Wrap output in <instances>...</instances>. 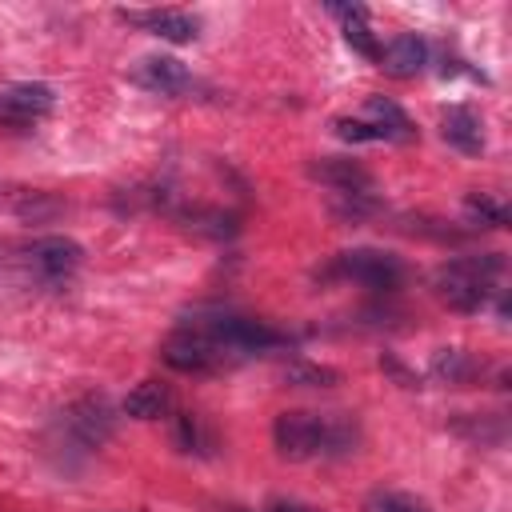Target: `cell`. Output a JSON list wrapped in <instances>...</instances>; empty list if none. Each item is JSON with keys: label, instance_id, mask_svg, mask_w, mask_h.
I'll list each match as a JSON object with an SVG mask.
<instances>
[{"label": "cell", "instance_id": "1", "mask_svg": "<svg viewBox=\"0 0 512 512\" xmlns=\"http://www.w3.org/2000/svg\"><path fill=\"white\" fill-rule=\"evenodd\" d=\"M276 452L284 460H316V456H344L356 448L360 428L352 416L340 412H280L272 424Z\"/></svg>", "mask_w": 512, "mask_h": 512}, {"label": "cell", "instance_id": "2", "mask_svg": "<svg viewBox=\"0 0 512 512\" xmlns=\"http://www.w3.org/2000/svg\"><path fill=\"white\" fill-rule=\"evenodd\" d=\"M504 272L500 252H484V256H456L448 264H440L436 272V292L448 308L456 312H476L488 304V296L496 292V276Z\"/></svg>", "mask_w": 512, "mask_h": 512}, {"label": "cell", "instance_id": "3", "mask_svg": "<svg viewBox=\"0 0 512 512\" xmlns=\"http://www.w3.org/2000/svg\"><path fill=\"white\" fill-rule=\"evenodd\" d=\"M184 324H192L196 332H204L232 364L256 356V352H268L276 344H284V336L264 324V320H252V316H240V312H196L188 316Z\"/></svg>", "mask_w": 512, "mask_h": 512}, {"label": "cell", "instance_id": "4", "mask_svg": "<svg viewBox=\"0 0 512 512\" xmlns=\"http://www.w3.org/2000/svg\"><path fill=\"white\" fill-rule=\"evenodd\" d=\"M336 272L372 288V292H396L404 284V264L400 256L384 252V248H352L336 256Z\"/></svg>", "mask_w": 512, "mask_h": 512}, {"label": "cell", "instance_id": "5", "mask_svg": "<svg viewBox=\"0 0 512 512\" xmlns=\"http://www.w3.org/2000/svg\"><path fill=\"white\" fill-rule=\"evenodd\" d=\"M160 356H164V364H172L176 372H220V368H232V360H228L204 332H196L192 324H180V328L164 340Z\"/></svg>", "mask_w": 512, "mask_h": 512}, {"label": "cell", "instance_id": "6", "mask_svg": "<svg viewBox=\"0 0 512 512\" xmlns=\"http://www.w3.org/2000/svg\"><path fill=\"white\" fill-rule=\"evenodd\" d=\"M64 428H68L80 444L100 448V444L112 436V428H116L112 404H108L104 396H80L76 404H68V408H64Z\"/></svg>", "mask_w": 512, "mask_h": 512}, {"label": "cell", "instance_id": "7", "mask_svg": "<svg viewBox=\"0 0 512 512\" xmlns=\"http://www.w3.org/2000/svg\"><path fill=\"white\" fill-rule=\"evenodd\" d=\"M308 172L324 188H332V196H372L376 192L372 172L360 160H348V156H320V160L308 164Z\"/></svg>", "mask_w": 512, "mask_h": 512}, {"label": "cell", "instance_id": "8", "mask_svg": "<svg viewBox=\"0 0 512 512\" xmlns=\"http://www.w3.org/2000/svg\"><path fill=\"white\" fill-rule=\"evenodd\" d=\"M80 260H84V252H80V244L76 240H68V236H40V240H32V248H28V264L44 276V280H68L76 268H80Z\"/></svg>", "mask_w": 512, "mask_h": 512}, {"label": "cell", "instance_id": "9", "mask_svg": "<svg viewBox=\"0 0 512 512\" xmlns=\"http://www.w3.org/2000/svg\"><path fill=\"white\" fill-rule=\"evenodd\" d=\"M132 80L140 88H148V92H160V96H184V92L196 88L192 72L180 60H172V56H144L132 68Z\"/></svg>", "mask_w": 512, "mask_h": 512}, {"label": "cell", "instance_id": "10", "mask_svg": "<svg viewBox=\"0 0 512 512\" xmlns=\"http://www.w3.org/2000/svg\"><path fill=\"white\" fill-rule=\"evenodd\" d=\"M52 88L48 84H16L0 92V124H28L52 108Z\"/></svg>", "mask_w": 512, "mask_h": 512}, {"label": "cell", "instance_id": "11", "mask_svg": "<svg viewBox=\"0 0 512 512\" xmlns=\"http://www.w3.org/2000/svg\"><path fill=\"white\" fill-rule=\"evenodd\" d=\"M440 136H444L452 148L476 156V152L484 148V120H480V112L468 108V104H448V108L440 112Z\"/></svg>", "mask_w": 512, "mask_h": 512}, {"label": "cell", "instance_id": "12", "mask_svg": "<svg viewBox=\"0 0 512 512\" xmlns=\"http://www.w3.org/2000/svg\"><path fill=\"white\" fill-rule=\"evenodd\" d=\"M120 20L144 28V32H152V36H160V40H172V44L196 40V16L176 12V8H160V12H156V8H152V12H120Z\"/></svg>", "mask_w": 512, "mask_h": 512}, {"label": "cell", "instance_id": "13", "mask_svg": "<svg viewBox=\"0 0 512 512\" xmlns=\"http://www.w3.org/2000/svg\"><path fill=\"white\" fill-rule=\"evenodd\" d=\"M360 120H368V124L380 132V140H400V144L416 140L412 120H408V116H404V108H400V104H392L388 96H368V100H364V116H360Z\"/></svg>", "mask_w": 512, "mask_h": 512}, {"label": "cell", "instance_id": "14", "mask_svg": "<svg viewBox=\"0 0 512 512\" xmlns=\"http://www.w3.org/2000/svg\"><path fill=\"white\" fill-rule=\"evenodd\" d=\"M424 64H428V44H424L420 36H412V32L396 36V40L380 52V68H384L388 76H396V80L416 76Z\"/></svg>", "mask_w": 512, "mask_h": 512}, {"label": "cell", "instance_id": "15", "mask_svg": "<svg viewBox=\"0 0 512 512\" xmlns=\"http://www.w3.org/2000/svg\"><path fill=\"white\" fill-rule=\"evenodd\" d=\"M0 208L4 212H16L20 220H44V216L60 212V204L48 192H36V188L12 184V180H0Z\"/></svg>", "mask_w": 512, "mask_h": 512}, {"label": "cell", "instance_id": "16", "mask_svg": "<svg viewBox=\"0 0 512 512\" xmlns=\"http://www.w3.org/2000/svg\"><path fill=\"white\" fill-rule=\"evenodd\" d=\"M172 408V388L164 380H144L124 396V416L132 420H160Z\"/></svg>", "mask_w": 512, "mask_h": 512}, {"label": "cell", "instance_id": "17", "mask_svg": "<svg viewBox=\"0 0 512 512\" xmlns=\"http://www.w3.org/2000/svg\"><path fill=\"white\" fill-rule=\"evenodd\" d=\"M332 16H340L344 40H348L360 56L380 60V44H376V36H372V28H368V12H364L360 4H332Z\"/></svg>", "mask_w": 512, "mask_h": 512}, {"label": "cell", "instance_id": "18", "mask_svg": "<svg viewBox=\"0 0 512 512\" xmlns=\"http://www.w3.org/2000/svg\"><path fill=\"white\" fill-rule=\"evenodd\" d=\"M480 360L476 356H468L464 348H440L436 356H432V376L436 380H444V384H472L476 376H480Z\"/></svg>", "mask_w": 512, "mask_h": 512}, {"label": "cell", "instance_id": "19", "mask_svg": "<svg viewBox=\"0 0 512 512\" xmlns=\"http://www.w3.org/2000/svg\"><path fill=\"white\" fill-rule=\"evenodd\" d=\"M172 432H176V444H180V452H212V432L204 428V420H200V416H192V412H180Z\"/></svg>", "mask_w": 512, "mask_h": 512}, {"label": "cell", "instance_id": "20", "mask_svg": "<svg viewBox=\"0 0 512 512\" xmlns=\"http://www.w3.org/2000/svg\"><path fill=\"white\" fill-rule=\"evenodd\" d=\"M468 216L472 220H480L484 228H504L508 224V204H500V200H492V196H468Z\"/></svg>", "mask_w": 512, "mask_h": 512}, {"label": "cell", "instance_id": "21", "mask_svg": "<svg viewBox=\"0 0 512 512\" xmlns=\"http://www.w3.org/2000/svg\"><path fill=\"white\" fill-rule=\"evenodd\" d=\"M364 512H428V508L416 504V500H408V496H400V492H376L364 504Z\"/></svg>", "mask_w": 512, "mask_h": 512}, {"label": "cell", "instance_id": "22", "mask_svg": "<svg viewBox=\"0 0 512 512\" xmlns=\"http://www.w3.org/2000/svg\"><path fill=\"white\" fill-rule=\"evenodd\" d=\"M284 380L288 384H336V372L332 368H316V364H288V372H284Z\"/></svg>", "mask_w": 512, "mask_h": 512}, {"label": "cell", "instance_id": "23", "mask_svg": "<svg viewBox=\"0 0 512 512\" xmlns=\"http://www.w3.org/2000/svg\"><path fill=\"white\" fill-rule=\"evenodd\" d=\"M268 512H316V508L296 504V500H272V504H268Z\"/></svg>", "mask_w": 512, "mask_h": 512}]
</instances>
